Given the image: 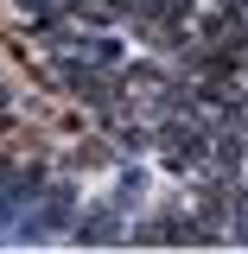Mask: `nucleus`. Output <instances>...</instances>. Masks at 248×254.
<instances>
[{
    "instance_id": "2",
    "label": "nucleus",
    "mask_w": 248,
    "mask_h": 254,
    "mask_svg": "<svg viewBox=\"0 0 248 254\" xmlns=\"http://www.w3.org/2000/svg\"><path fill=\"white\" fill-rule=\"evenodd\" d=\"M229 222H236V242H248V190H236V203H229Z\"/></svg>"
},
{
    "instance_id": "1",
    "label": "nucleus",
    "mask_w": 248,
    "mask_h": 254,
    "mask_svg": "<svg viewBox=\"0 0 248 254\" xmlns=\"http://www.w3.org/2000/svg\"><path fill=\"white\" fill-rule=\"evenodd\" d=\"M70 242H83V248H95V242H121V203H95L89 216H83V229H70Z\"/></svg>"
}]
</instances>
